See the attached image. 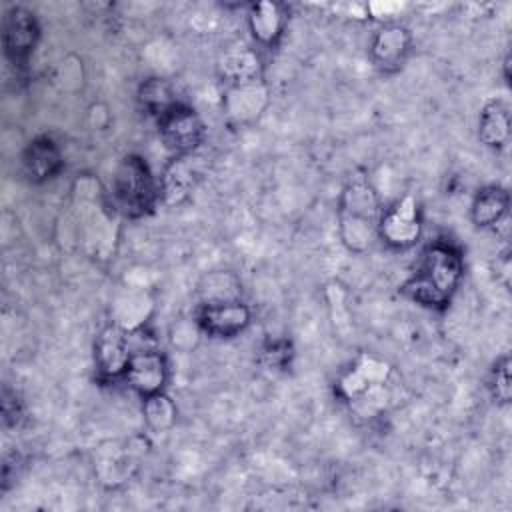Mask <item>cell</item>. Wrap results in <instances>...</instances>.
<instances>
[{"label":"cell","mask_w":512,"mask_h":512,"mask_svg":"<svg viewBox=\"0 0 512 512\" xmlns=\"http://www.w3.org/2000/svg\"><path fill=\"white\" fill-rule=\"evenodd\" d=\"M464 278L462 250L446 238L432 240L420 254L412 276L400 292L430 310H444L452 302Z\"/></svg>","instance_id":"1"},{"label":"cell","mask_w":512,"mask_h":512,"mask_svg":"<svg viewBox=\"0 0 512 512\" xmlns=\"http://www.w3.org/2000/svg\"><path fill=\"white\" fill-rule=\"evenodd\" d=\"M382 204L376 188L364 174L348 178L338 200L340 238L350 252H364L378 238Z\"/></svg>","instance_id":"2"},{"label":"cell","mask_w":512,"mask_h":512,"mask_svg":"<svg viewBox=\"0 0 512 512\" xmlns=\"http://www.w3.org/2000/svg\"><path fill=\"white\" fill-rule=\"evenodd\" d=\"M160 202V182L146 160L126 154L112 174V206L126 218H142Z\"/></svg>","instance_id":"3"},{"label":"cell","mask_w":512,"mask_h":512,"mask_svg":"<svg viewBox=\"0 0 512 512\" xmlns=\"http://www.w3.org/2000/svg\"><path fill=\"white\" fill-rule=\"evenodd\" d=\"M158 136L174 156L194 154L206 138L204 120L194 108L178 102L156 118Z\"/></svg>","instance_id":"4"},{"label":"cell","mask_w":512,"mask_h":512,"mask_svg":"<svg viewBox=\"0 0 512 512\" xmlns=\"http://www.w3.org/2000/svg\"><path fill=\"white\" fill-rule=\"evenodd\" d=\"M392 376V366L372 354H360L354 364L340 376L336 392L350 404H362L366 398L376 396Z\"/></svg>","instance_id":"5"},{"label":"cell","mask_w":512,"mask_h":512,"mask_svg":"<svg viewBox=\"0 0 512 512\" xmlns=\"http://www.w3.org/2000/svg\"><path fill=\"white\" fill-rule=\"evenodd\" d=\"M422 214L414 196L406 194L382 210L378 238L392 250H406L422 238Z\"/></svg>","instance_id":"6"},{"label":"cell","mask_w":512,"mask_h":512,"mask_svg":"<svg viewBox=\"0 0 512 512\" xmlns=\"http://www.w3.org/2000/svg\"><path fill=\"white\" fill-rule=\"evenodd\" d=\"M40 40V24L36 14L24 6H12L2 20V44L6 58L22 66L30 60Z\"/></svg>","instance_id":"7"},{"label":"cell","mask_w":512,"mask_h":512,"mask_svg":"<svg viewBox=\"0 0 512 512\" xmlns=\"http://www.w3.org/2000/svg\"><path fill=\"white\" fill-rule=\"evenodd\" d=\"M252 322V312L242 300L198 304L194 324L200 332L214 338H234Z\"/></svg>","instance_id":"8"},{"label":"cell","mask_w":512,"mask_h":512,"mask_svg":"<svg viewBox=\"0 0 512 512\" xmlns=\"http://www.w3.org/2000/svg\"><path fill=\"white\" fill-rule=\"evenodd\" d=\"M168 378H170L168 358L158 346L132 350L124 380L134 392H138L142 398L164 392Z\"/></svg>","instance_id":"9"},{"label":"cell","mask_w":512,"mask_h":512,"mask_svg":"<svg viewBox=\"0 0 512 512\" xmlns=\"http://www.w3.org/2000/svg\"><path fill=\"white\" fill-rule=\"evenodd\" d=\"M132 346L130 334L122 326L110 322L104 326L94 340V366L102 380L124 378L130 364Z\"/></svg>","instance_id":"10"},{"label":"cell","mask_w":512,"mask_h":512,"mask_svg":"<svg viewBox=\"0 0 512 512\" xmlns=\"http://www.w3.org/2000/svg\"><path fill=\"white\" fill-rule=\"evenodd\" d=\"M412 48V34L400 22H384L372 36L370 56L378 70L390 74L404 66Z\"/></svg>","instance_id":"11"},{"label":"cell","mask_w":512,"mask_h":512,"mask_svg":"<svg viewBox=\"0 0 512 512\" xmlns=\"http://www.w3.org/2000/svg\"><path fill=\"white\" fill-rule=\"evenodd\" d=\"M64 168L60 146L50 136L32 138L22 152V170L30 182L42 184L52 180Z\"/></svg>","instance_id":"12"},{"label":"cell","mask_w":512,"mask_h":512,"mask_svg":"<svg viewBox=\"0 0 512 512\" xmlns=\"http://www.w3.org/2000/svg\"><path fill=\"white\" fill-rule=\"evenodd\" d=\"M202 178V170L192 158L188 156H174V160L164 168L160 176V200L166 204H178L184 198L190 196V192L196 188L198 180Z\"/></svg>","instance_id":"13"},{"label":"cell","mask_w":512,"mask_h":512,"mask_svg":"<svg viewBox=\"0 0 512 512\" xmlns=\"http://www.w3.org/2000/svg\"><path fill=\"white\" fill-rule=\"evenodd\" d=\"M286 10L278 2H256L248 10V28L262 46H276L286 30Z\"/></svg>","instance_id":"14"},{"label":"cell","mask_w":512,"mask_h":512,"mask_svg":"<svg viewBox=\"0 0 512 512\" xmlns=\"http://www.w3.org/2000/svg\"><path fill=\"white\" fill-rule=\"evenodd\" d=\"M218 74L230 86L262 80V60L252 48H230L218 60Z\"/></svg>","instance_id":"15"},{"label":"cell","mask_w":512,"mask_h":512,"mask_svg":"<svg viewBox=\"0 0 512 512\" xmlns=\"http://www.w3.org/2000/svg\"><path fill=\"white\" fill-rule=\"evenodd\" d=\"M510 106L508 102L494 98L484 104L478 116V140L488 148H504L510 140Z\"/></svg>","instance_id":"16"},{"label":"cell","mask_w":512,"mask_h":512,"mask_svg":"<svg viewBox=\"0 0 512 512\" xmlns=\"http://www.w3.org/2000/svg\"><path fill=\"white\" fill-rule=\"evenodd\" d=\"M508 206H510L508 190L498 184H490L476 192L470 206V218L478 228H496L506 218Z\"/></svg>","instance_id":"17"},{"label":"cell","mask_w":512,"mask_h":512,"mask_svg":"<svg viewBox=\"0 0 512 512\" xmlns=\"http://www.w3.org/2000/svg\"><path fill=\"white\" fill-rule=\"evenodd\" d=\"M268 104V88L262 84V80L242 86H230L224 106L230 118L236 122H250L260 116V112Z\"/></svg>","instance_id":"18"},{"label":"cell","mask_w":512,"mask_h":512,"mask_svg":"<svg viewBox=\"0 0 512 512\" xmlns=\"http://www.w3.org/2000/svg\"><path fill=\"white\" fill-rule=\"evenodd\" d=\"M138 102L142 110L154 118H160L166 110L176 106L180 100L174 86L164 78H146L138 88Z\"/></svg>","instance_id":"19"},{"label":"cell","mask_w":512,"mask_h":512,"mask_svg":"<svg viewBox=\"0 0 512 512\" xmlns=\"http://www.w3.org/2000/svg\"><path fill=\"white\" fill-rule=\"evenodd\" d=\"M142 412H144V420L148 424V428L152 432H166L174 426L176 422V404L172 402V398L166 392H158L152 396L142 398Z\"/></svg>","instance_id":"20"},{"label":"cell","mask_w":512,"mask_h":512,"mask_svg":"<svg viewBox=\"0 0 512 512\" xmlns=\"http://www.w3.org/2000/svg\"><path fill=\"white\" fill-rule=\"evenodd\" d=\"M200 296V304L240 300V282L230 272H212L204 278V284H200Z\"/></svg>","instance_id":"21"},{"label":"cell","mask_w":512,"mask_h":512,"mask_svg":"<svg viewBox=\"0 0 512 512\" xmlns=\"http://www.w3.org/2000/svg\"><path fill=\"white\" fill-rule=\"evenodd\" d=\"M150 304H146V296L144 294H126L122 298H118L116 306H114V324L122 326L124 330H138L146 324V308Z\"/></svg>","instance_id":"22"},{"label":"cell","mask_w":512,"mask_h":512,"mask_svg":"<svg viewBox=\"0 0 512 512\" xmlns=\"http://www.w3.org/2000/svg\"><path fill=\"white\" fill-rule=\"evenodd\" d=\"M488 388L496 402L508 404L512 398V384H510V356L504 354L498 358L488 376Z\"/></svg>","instance_id":"23"},{"label":"cell","mask_w":512,"mask_h":512,"mask_svg":"<svg viewBox=\"0 0 512 512\" xmlns=\"http://www.w3.org/2000/svg\"><path fill=\"white\" fill-rule=\"evenodd\" d=\"M292 346L288 340H272L262 348V362L272 370H284L290 366Z\"/></svg>","instance_id":"24"},{"label":"cell","mask_w":512,"mask_h":512,"mask_svg":"<svg viewBox=\"0 0 512 512\" xmlns=\"http://www.w3.org/2000/svg\"><path fill=\"white\" fill-rule=\"evenodd\" d=\"M24 418V404L16 390L4 386L2 390V420L6 426H18Z\"/></svg>","instance_id":"25"}]
</instances>
